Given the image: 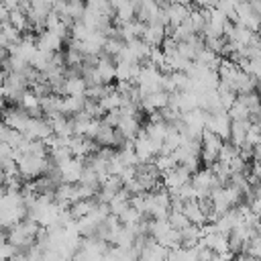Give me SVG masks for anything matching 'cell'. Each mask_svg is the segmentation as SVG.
Wrapping results in <instances>:
<instances>
[{
    "label": "cell",
    "mask_w": 261,
    "mask_h": 261,
    "mask_svg": "<svg viewBox=\"0 0 261 261\" xmlns=\"http://www.w3.org/2000/svg\"><path fill=\"white\" fill-rule=\"evenodd\" d=\"M120 102H122V98H120V94L116 92V90H112V92H108L104 98H100L98 100V104H100V108L104 110V112H108V110H116V108H120Z\"/></svg>",
    "instance_id": "cell-22"
},
{
    "label": "cell",
    "mask_w": 261,
    "mask_h": 261,
    "mask_svg": "<svg viewBox=\"0 0 261 261\" xmlns=\"http://www.w3.org/2000/svg\"><path fill=\"white\" fill-rule=\"evenodd\" d=\"M206 130H212L214 135H218L222 141H228V130H230V118L226 114V110H220V112H214V114H208L206 116V124H204Z\"/></svg>",
    "instance_id": "cell-2"
},
{
    "label": "cell",
    "mask_w": 261,
    "mask_h": 261,
    "mask_svg": "<svg viewBox=\"0 0 261 261\" xmlns=\"http://www.w3.org/2000/svg\"><path fill=\"white\" fill-rule=\"evenodd\" d=\"M161 177H163V181H161V184H163V188H165L167 192H175L179 186L188 184L192 175H190V173H188V171H186L181 165H175L173 169L165 171Z\"/></svg>",
    "instance_id": "cell-5"
},
{
    "label": "cell",
    "mask_w": 261,
    "mask_h": 261,
    "mask_svg": "<svg viewBox=\"0 0 261 261\" xmlns=\"http://www.w3.org/2000/svg\"><path fill=\"white\" fill-rule=\"evenodd\" d=\"M8 22L18 31V33H24L29 29V22H27V14L20 10V8H12L8 12Z\"/></svg>",
    "instance_id": "cell-21"
},
{
    "label": "cell",
    "mask_w": 261,
    "mask_h": 261,
    "mask_svg": "<svg viewBox=\"0 0 261 261\" xmlns=\"http://www.w3.org/2000/svg\"><path fill=\"white\" fill-rule=\"evenodd\" d=\"M63 39H59L55 33H51V31H41L37 37H35V45H37V49H41V51H47V53H55V51H61V47H63Z\"/></svg>",
    "instance_id": "cell-6"
},
{
    "label": "cell",
    "mask_w": 261,
    "mask_h": 261,
    "mask_svg": "<svg viewBox=\"0 0 261 261\" xmlns=\"http://www.w3.org/2000/svg\"><path fill=\"white\" fill-rule=\"evenodd\" d=\"M86 2V8L94 10V12H100V14H108L114 18V10L110 8V2L108 0H84Z\"/></svg>",
    "instance_id": "cell-25"
},
{
    "label": "cell",
    "mask_w": 261,
    "mask_h": 261,
    "mask_svg": "<svg viewBox=\"0 0 261 261\" xmlns=\"http://www.w3.org/2000/svg\"><path fill=\"white\" fill-rule=\"evenodd\" d=\"M86 96H61V114L71 116L84 108Z\"/></svg>",
    "instance_id": "cell-16"
},
{
    "label": "cell",
    "mask_w": 261,
    "mask_h": 261,
    "mask_svg": "<svg viewBox=\"0 0 261 261\" xmlns=\"http://www.w3.org/2000/svg\"><path fill=\"white\" fill-rule=\"evenodd\" d=\"M104 124H108V126H112V128H116V124H118V120H120V110L116 108V110H108V112H104L102 114V118H100Z\"/></svg>",
    "instance_id": "cell-26"
},
{
    "label": "cell",
    "mask_w": 261,
    "mask_h": 261,
    "mask_svg": "<svg viewBox=\"0 0 261 261\" xmlns=\"http://www.w3.org/2000/svg\"><path fill=\"white\" fill-rule=\"evenodd\" d=\"M143 24H145V22L133 18V20H126V22L116 24V27H118V35H120V39L126 43V41H130V39H139V37H141V33H143Z\"/></svg>",
    "instance_id": "cell-14"
},
{
    "label": "cell",
    "mask_w": 261,
    "mask_h": 261,
    "mask_svg": "<svg viewBox=\"0 0 261 261\" xmlns=\"http://www.w3.org/2000/svg\"><path fill=\"white\" fill-rule=\"evenodd\" d=\"M0 120H2V122H4L8 128L22 133V130H24V126H27V122H29V114H27V112H24L20 106L12 104V106H6V108L2 110Z\"/></svg>",
    "instance_id": "cell-1"
},
{
    "label": "cell",
    "mask_w": 261,
    "mask_h": 261,
    "mask_svg": "<svg viewBox=\"0 0 261 261\" xmlns=\"http://www.w3.org/2000/svg\"><path fill=\"white\" fill-rule=\"evenodd\" d=\"M251 126V120H230V130H228V141L234 147H241L245 143V135Z\"/></svg>",
    "instance_id": "cell-12"
},
{
    "label": "cell",
    "mask_w": 261,
    "mask_h": 261,
    "mask_svg": "<svg viewBox=\"0 0 261 261\" xmlns=\"http://www.w3.org/2000/svg\"><path fill=\"white\" fill-rule=\"evenodd\" d=\"M249 261H259V259H255V257H251V259H249Z\"/></svg>",
    "instance_id": "cell-29"
},
{
    "label": "cell",
    "mask_w": 261,
    "mask_h": 261,
    "mask_svg": "<svg viewBox=\"0 0 261 261\" xmlns=\"http://www.w3.org/2000/svg\"><path fill=\"white\" fill-rule=\"evenodd\" d=\"M163 8H165L167 20H169V27H175V24L184 22V20L188 18V12H190L188 6L177 4V2H171V4H167V6H163Z\"/></svg>",
    "instance_id": "cell-15"
},
{
    "label": "cell",
    "mask_w": 261,
    "mask_h": 261,
    "mask_svg": "<svg viewBox=\"0 0 261 261\" xmlns=\"http://www.w3.org/2000/svg\"><path fill=\"white\" fill-rule=\"evenodd\" d=\"M186 22L190 24V29H192L196 35H202V31H204V24H206V18H204V12H202V8H190Z\"/></svg>",
    "instance_id": "cell-20"
},
{
    "label": "cell",
    "mask_w": 261,
    "mask_h": 261,
    "mask_svg": "<svg viewBox=\"0 0 261 261\" xmlns=\"http://www.w3.org/2000/svg\"><path fill=\"white\" fill-rule=\"evenodd\" d=\"M181 212L186 214V218H188L192 224H198V226H202V224L206 222V214H204V210L200 208L198 200H188V202H184V206H181Z\"/></svg>",
    "instance_id": "cell-13"
},
{
    "label": "cell",
    "mask_w": 261,
    "mask_h": 261,
    "mask_svg": "<svg viewBox=\"0 0 261 261\" xmlns=\"http://www.w3.org/2000/svg\"><path fill=\"white\" fill-rule=\"evenodd\" d=\"M241 253H245V255H249V257L259 259V255H261V239H259V234H253V237L243 245Z\"/></svg>",
    "instance_id": "cell-24"
},
{
    "label": "cell",
    "mask_w": 261,
    "mask_h": 261,
    "mask_svg": "<svg viewBox=\"0 0 261 261\" xmlns=\"http://www.w3.org/2000/svg\"><path fill=\"white\" fill-rule=\"evenodd\" d=\"M141 126H143L141 118H137V116H124V114H120V120L116 124V128L120 130V135L126 141H133L137 137V133L141 130Z\"/></svg>",
    "instance_id": "cell-10"
},
{
    "label": "cell",
    "mask_w": 261,
    "mask_h": 261,
    "mask_svg": "<svg viewBox=\"0 0 261 261\" xmlns=\"http://www.w3.org/2000/svg\"><path fill=\"white\" fill-rule=\"evenodd\" d=\"M6 108V100L4 98H0V114H2V110Z\"/></svg>",
    "instance_id": "cell-28"
},
{
    "label": "cell",
    "mask_w": 261,
    "mask_h": 261,
    "mask_svg": "<svg viewBox=\"0 0 261 261\" xmlns=\"http://www.w3.org/2000/svg\"><path fill=\"white\" fill-rule=\"evenodd\" d=\"M167 92H163V90H157V92H151V94H147V96H143L141 98V110L143 112H147V114H151V112H157V110H161L163 106H167Z\"/></svg>",
    "instance_id": "cell-8"
},
{
    "label": "cell",
    "mask_w": 261,
    "mask_h": 261,
    "mask_svg": "<svg viewBox=\"0 0 261 261\" xmlns=\"http://www.w3.org/2000/svg\"><path fill=\"white\" fill-rule=\"evenodd\" d=\"M82 169H84L82 159H77V157L67 159L63 165H59L61 181H65V184H77V181H80V177H82Z\"/></svg>",
    "instance_id": "cell-7"
},
{
    "label": "cell",
    "mask_w": 261,
    "mask_h": 261,
    "mask_svg": "<svg viewBox=\"0 0 261 261\" xmlns=\"http://www.w3.org/2000/svg\"><path fill=\"white\" fill-rule=\"evenodd\" d=\"M92 141H94L98 147H110V149H112V143H114V128L108 126V124H104V122L100 120V126H98V130H96V135H94Z\"/></svg>",
    "instance_id": "cell-17"
},
{
    "label": "cell",
    "mask_w": 261,
    "mask_h": 261,
    "mask_svg": "<svg viewBox=\"0 0 261 261\" xmlns=\"http://www.w3.org/2000/svg\"><path fill=\"white\" fill-rule=\"evenodd\" d=\"M220 55L218 53H214V51H210V49H200L198 51V55L194 57V61L198 63V65H204V67H208V69H216L218 67V63H220Z\"/></svg>",
    "instance_id": "cell-18"
},
{
    "label": "cell",
    "mask_w": 261,
    "mask_h": 261,
    "mask_svg": "<svg viewBox=\"0 0 261 261\" xmlns=\"http://www.w3.org/2000/svg\"><path fill=\"white\" fill-rule=\"evenodd\" d=\"M96 206H98V200H96V198L75 200V202H71V204L67 206V212H69V216H71L73 220H80V218L88 216L90 212H94V210H96Z\"/></svg>",
    "instance_id": "cell-9"
},
{
    "label": "cell",
    "mask_w": 261,
    "mask_h": 261,
    "mask_svg": "<svg viewBox=\"0 0 261 261\" xmlns=\"http://www.w3.org/2000/svg\"><path fill=\"white\" fill-rule=\"evenodd\" d=\"M63 96H86V82L82 77H65Z\"/></svg>",
    "instance_id": "cell-19"
},
{
    "label": "cell",
    "mask_w": 261,
    "mask_h": 261,
    "mask_svg": "<svg viewBox=\"0 0 261 261\" xmlns=\"http://www.w3.org/2000/svg\"><path fill=\"white\" fill-rule=\"evenodd\" d=\"M22 135L27 137V139H39V141H45L49 135H53L51 133V124H49V120L45 118V116H29V122H27V126H24V130H22Z\"/></svg>",
    "instance_id": "cell-3"
},
{
    "label": "cell",
    "mask_w": 261,
    "mask_h": 261,
    "mask_svg": "<svg viewBox=\"0 0 261 261\" xmlns=\"http://www.w3.org/2000/svg\"><path fill=\"white\" fill-rule=\"evenodd\" d=\"M8 12H10V10H8V8H6V6H4V4L0 2V22L8 20Z\"/></svg>",
    "instance_id": "cell-27"
},
{
    "label": "cell",
    "mask_w": 261,
    "mask_h": 261,
    "mask_svg": "<svg viewBox=\"0 0 261 261\" xmlns=\"http://www.w3.org/2000/svg\"><path fill=\"white\" fill-rule=\"evenodd\" d=\"M51 124V133L55 137H61V139H67L73 135V122H71V116H65V114H59L55 118L49 120Z\"/></svg>",
    "instance_id": "cell-11"
},
{
    "label": "cell",
    "mask_w": 261,
    "mask_h": 261,
    "mask_svg": "<svg viewBox=\"0 0 261 261\" xmlns=\"http://www.w3.org/2000/svg\"><path fill=\"white\" fill-rule=\"evenodd\" d=\"M165 37H167V27H163L157 20H151V22H145L143 24V33H141L139 39L143 43H147L149 47H159Z\"/></svg>",
    "instance_id": "cell-4"
},
{
    "label": "cell",
    "mask_w": 261,
    "mask_h": 261,
    "mask_svg": "<svg viewBox=\"0 0 261 261\" xmlns=\"http://www.w3.org/2000/svg\"><path fill=\"white\" fill-rule=\"evenodd\" d=\"M167 222H169V226L175 228V230H181V228H186V226L190 224V220L186 218V214H184L181 210H169Z\"/></svg>",
    "instance_id": "cell-23"
}]
</instances>
